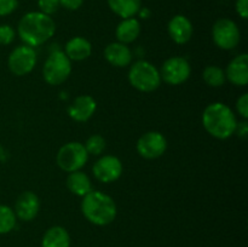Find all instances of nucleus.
I'll return each mask as SVG.
<instances>
[{
	"mask_svg": "<svg viewBox=\"0 0 248 247\" xmlns=\"http://www.w3.org/2000/svg\"><path fill=\"white\" fill-rule=\"evenodd\" d=\"M97 109V102L89 94H80L68 107V115L78 123H85L92 118Z\"/></svg>",
	"mask_w": 248,
	"mask_h": 247,
	"instance_id": "ddd939ff",
	"label": "nucleus"
},
{
	"mask_svg": "<svg viewBox=\"0 0 248 247\" xmlns=\"http://www.w3.org/2000/svg\"><path fill=\"white\" fill-rule=\"evenodd\" d=\"M167 31L173 43L184 45L193 36V23L184 15H176L170 19L167 24Z\"/></svg>",
	"mask_w": 248,
	"mask_h": 247,
	"instance_id": "4468645a",
	"label": "nucleus"
},
{
	"mask_svg": "<svg viewBox=\"0 0 248 247\" xmlns=\"http://www.w3.org/2000/svg\"><path fill=\"white\" fill-rule=\"evenodd\" d=\"M56 31V23L48 15L31 11L23 15L17 26V34L24 45L36 47L50 40Z\"/></svg>",
	"mask_w": 248,
	"mask_h": 247,
	"instance_id": "f257e3e1",
	"label": "nucleus"
},
{
	"mask_svg": "<svg viewBox=\"0 0 248 247\" xmlns=\"http://www.w3.org/2000/svg\"><path fill=\"white\" fill-rule=\"evenodd\" d=\"M89 155H101L106 149V139L101 135H92L87 138L84 144Z\"/></svg>",
	"mask_w": 248,
	"mask_h": 247,
	"instance_id": "b1692460",
	"label": "nucleus"
},
{
	"mask_svg": "<svg viewBox=\"0 0 248 247\" xmlns=\"http://www.w3.org/2000/svg\"><path fill=\"white\" fill-rule=\"evenodd\" d=\"M16 215L11 207L0 205V235L12 232L16 227Z\"/></svg>",
	"mask_w": 248,
	"mask_h": 247,
	"instance_id": "5701e85b",
	"label": "nucleus"
},
{
	"mask_svg": "<svg viewBox=\"0 0 248 247\" xmlns=\"http://www.w3.org/2000/svg\"><path fill=\"white\" fill-rule=\"evenodd\" d=\"M67 188L72 194L84 198L92 190L91 179L82 171L70 172L67 177Z\"/></svg>",
	"mask_w": 248,
	"mask_h": 247,
	"instance_id": "aec40b11",
	"label": "nucleus"
},
{
	"mask_svg": "<svg viewBox=\"0 0 248 247\" xmlns=\"http://www.w3.org/2000/svg\"><path fill=\"white\" fill-rule=\"evenodd\" d=\"M128 81L140 92H153L161 85L160 72L148 61H137L128 70Z\"/></svg>",
	"mask_w": 248,
	"mask_h": 247,
	"instance_id": "20e7f679",
	"label": "nucleus"
},
{
	"mask_svg": "<svg viewBox=\"0 0 248 247\" xmlns=\"http://www.w3.org/2000/svg\"><path fill=\"white\" fill-rule=\"evenodd\" d=\"M89 160V154L80 142H69L60 148L56 162L62 171L75 172L81 170Z\"/></svg>",
	"mask_w": 248,
	"mask_h": 247,
	"instance_id": "423d86ee",
	"label": "nucleus"
},
{
	"mask_svg": "<svg viewBox=\"0 0 248 247\" xmlns=\"http://www.w3.org/2000/svg\"><path fill=\"white\" fill-rule=\"evenodd\" d=\"M41 247H70L69 232L61 225L48 228L41 239Z\"/></svg>",
	"mask_w": 248,
	"mask_h": 247,
	"instance_id": "6ab92c4d",
	"label": "nucleus"
},
{
	"mask_svg": "<svg viewBox=\"0 0 248 247\" xmlns=\"http://www.w3.org/2000/svg\"><path fill=\"white\" fill-rule=\"evenodd\" d=\"M104 58L107 62L118 68L127 67L132 62V52L130 47L123 43H110L104 48Z\"/></svg>",
	"mask_w": 248,
	"mask_h": 247,
	"instance_id": "dca6fc26",
	"label": "nucleus"
},
{
	"mask_svg": "<svg viewBox=\"0 0 248 247\" xmlns=\"http://www.w3.org/2000/svg\"><path fill=\"white\" fill-rule=\"evenodd\" d=\"M137 153L148 160L157 159L162 156L167 149V140L162 133L157 131H149L137 140Z\"/></svg>",
	"mask_w": 248,
	"mask_h": 247,
	"instance_id": "9d476101",
	"label": "nucleus"
},
{
	"mask_svg": "<svg viewBox=\"0 0 248 247\" xmlns=\"http://www.w3.org/2000/svg\"><path fill=\"white\" fill-rule=\"evenodd\" d=\"M235 9L241 18L246 19L248 17V0H236Z\"/></svg>",
	"mask_w": 248,
	"mask_h": 247,
	"instance_id": "c756f323",
	"label": "nucleus"
},
{
	"mask_svg": "<svg viewBox=\"0 0 248 247\" xmlns=\"http://www.w3.org/2000/svg\"><path fill=\"white\" fill-rule=\"evenodd\" d=\"M92 172L97 181L107 184L113 183L123 174V164L114 155H104L94 162Z\"/></svg>",
	"mask_w": 248,
	"mask_h": 247,
	"instance_id": "9b49d317",
	"label": "nucleus"
},
{
	"mask_svg": "<svg viewBox=\"0 0 248 247\" xmlns=\"http://www.w3.org/2000/svg\"><path fill=\"white\" fill-rule=\"evenodd\" d=\"M212 38L216 45L222 50H232L240 43V29L230 18H219L212 27Z\"/></svg>",
	"mask_w": 248,
	"mask_h": 247,
	"instance_id": "0eeeda50",
	"label": "nucleus"
},
{
	"mask_svg": "<svg viewBox=\"0 0 248 247\" xmlns=\"http://www.w3.org/2000/svg\"><path fill=\"white\" fill-rule=\"evenodd\" d=\"M16 31L9 24H0V45H10L14 43Z\"/></svg>",
	"mask_w": 248,
	"mask_h": 247,
	"instance_id": "393cba45",
	"label": "nucleus"
},
{
	"mask_svg": "<svg viewBox=\"0 0 248 247\" xmlns=\"http://www.w3.org/2000/svg\"><path fill=\"white\" fill-rule=\"evenodd\" d=\"M236 110L239 115L246 120L248 118V93H244L236 101Z\"/></svg>",
	"mask_w": 248,
	"mask_h": 247,
	"instance_id": "cd10ccee",
	"label": "nucleus"
},
{
	"mask_svg": "<svg viewBox=\"0 0 248 247\" xmlns=\"http://www.w3.org/2000/svg\"><path fill=\"white\" fill-rule=\"evenodd\" d=\"M202 79L211 87H220L227 81L224 70L217 65H207L202 72Z\"/></svg>",
	"mask_w": 248,
	"mask_h": 247,
	"instance_id": "4be33fe9",
	"label": "nucleus"
},
{
	"mask_svg": "<svg viewBox=\"0 0 248 247\" xmlns=\"http://www.w3.org/2000/svg\"><path fill=\"white\" fill-rule=\"evenodd\" d=\"M58 1H60V6L70 10V11L79 10L84 4V0H58Z\"/></svg>",
	"mask_w": 248,
	"mask_h": 247,
	"instance_id": "c85d7f7f",
	"label": "nucleus"
},
{
	"mask_svg": "<svg viewBox=\"0 0 248 247\" xmlns=\"http://www.w3.org/2000/svg\"><path fill=\"white\" fill-rule=\"evenodd\" d=\"M64 53L70 61H84L92 53V45L82 36H74L65 44Z\"/></svg>",
	"mask_w": 248,
	"mask_h": 247,
	"instance_id": "f3484780",
	"label": "nucleus"
},
{
	"mask_svg": "<svg viewBox=\"0 0 248 247\" xmlns=\"http://www.w3.org/2000/svg\"><path fill=\"white\" fill-rule=\"evenodd\" d=\"M235 133H236L239 137L241 138H246L247 135H248V124L247 121L245 120L244 121H240V123H237L236 125V128H235Z\"/></svg>",
	"mask_w": 248,
	"mask_h": 247,
	"instance_id": "7c9ffc66",
	"label": "nucleus"
},
{
	"mask_svg": "<svg viewBox=\"0 0 248 247\" xmlns=\"http://www.w3.org/2000/svg\"><path fill=\"white\" fill-rule=\"evenodd\" d=\"M140 34V23L135 17L130 18H123V21L118 24L115 29V36L119 43L125 45L133 43L137 40Z\"/></svg>",
	"mask_w": 248,
	"mask_h": 247,
	"instance_id": "a211bd4d",
	"label": "nucleus"
},
{
	"mask_svg": "<svg viewBox=\"0 0 248 247\" xmlns=\"http://www.w3.org/2000/svg\"><path fill=\"white\" fill-rule=\"evenodd\" d=\"M225 79L235 86H246L248 82V55L240 53L232 58L224 70Z\"/></svg>",
	"mask_w": 248,
	"mask_h": 247,
	"instance_id": "2eb2a0df",
	"label": "nucleus"
},
{
	"mask_svg": "<svg viewBox=\"0 0 248 247\" xmlns=\"http://www.w3.org/2000/svg\"><path fill=\"white\" fill-rule=\"evenodd\" d=\"M38 7L39 11L51 16V15L56 14L61 6L58 0H38Z\"/></svg>",
	"mask_w": 248,
	"mask_h": 247,
	"instance_id": "a878e982",
	"label": "nucleus"
},
{
	"mask_svg": "<svg viewBox=\"0 0 248 247\" xmlns=\"http://www.w3.org/2000/svg\"><path fill=\"white\" fill-rule=\"evenodd\" d=\"M72 73V61L64 51H55L46 58L43 65V77L48 85L63 84Z\"/></svg>",
	"mask_w": 248,
	"mask_h": 247,
	"instance_id": "39448f33",
	"label": "nucleus"
},
{
	"mask_svg": "<svg viewBox=\"0 0 248 247\" xmlns=\"http://www.w3.org/2000/svg\"><path fill=\"white\" fill-rule=\"evenodd\" d=\"M160 77L169 85H181L189 79L191 73L190 63L183 57L174 56V57L167 58L161 65Z\"/></svg>",
	"mask_w": 248,
	"mask_h": 247,
	"instance_id": "1a4fd4ad",
	"label": "nucleus"
},
{
	"mask_svg": "<svg viewBox=\"0 0 248 247\" xmlns=\"http://www.w3.org/2000/svg\"><path fill=\"white\" fill-rule=\"evenodd\" d=\"M202 125L217 139H227L235 133L237 120L234 111L224 103L208 104L202 113Z\"/></svg>",
	"mask_w": 248,
	"mask_h": 247,
	"instance_id": "f03ea898",
	"label": "nucleus"
},
{
	"mask_svg": "<svg viewBox=\"0 0 248 247\" xmlns=\"http://www.w3.org/2000/svg\"><path fill=\"white\" fill-rule=\"evenodd\" d=\"M81 212L93 225L106 227L115 220L118 208L113 198L102 191L91 190L82 198Z\"/></svg>",
	"mask_w": 248,
	"mask_h": 247,
	"instance_id": "7ed1b4c3",
	"label": "nucleus"
},
{
	"mask_svg": "<svg viewBox=\"0 0 248 247\" xmlns=\"http://www.w3.org/2000/svg\"><path fill=\"white\" fill-rule=\"evenodd\" d=\"M108 6L121 18L135 17L142 7V0H107Z\"/></svg>",
	"mask_w": 248,
	"mask_h": 247,
	"instance_id": "412c9836",
	"label": "nucleus"
},
{
	"mask_svg": "<svg viewBox=\"0 0 248 247\" xmlns=\"http://www.w3.org/2000/svg\"><path fill=\"white\" fill-rule=\"evenodd\" d=\"M18 7V0H0V16H9Z\"/></svg>",
	"mask_w": 248,
	"mask_h": 247,
	"instance_id": "bb28decb",
	"label": "nucleus"
},
{
	"mask_svg": "<svg viewBox=\"0 0 248 247\" xmlns=\"http://www.w3.org/2000/svg\"><path fill=\"white\" fill-rule=\"evenodd\" d=\"M40 211V200L33 191H23L19 194L15 202L14 212L16 218L23 222H31Z\"/></svg>",
	"mask_w": 248,
	"mask_h": 247,
	"instance_id": "f8f14e48",
	"label": "nucleus"
},
{
	"mask_svg": "<svg viewBox=\"0 0 248 247\" xmlns=\"http://www.w3.org/2000/svg\"><path fill=\"white\" fill-rule=\"evenodd\" d=\"M36 61L35 50L23 44L11 51L7 58V67L16 77H24L34 69Z\"/></svg>",
	"mask_w": 248,
	"mask_h": 247,
	"instance_id": "6e6552de",
	"label": "nucleus"
}]
</instances>
